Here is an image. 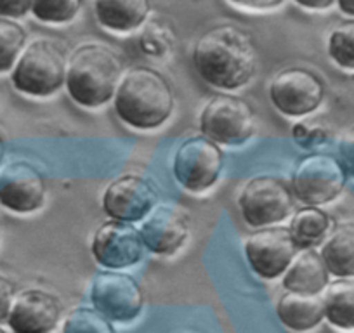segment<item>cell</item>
I'll list each match as a JSON object with an SVG mask.
<instances>
[{"label": "cell", "instance_id": "1", "mask_svg": "<svg viewBox=\"0 0 354 333\" xmlns=\"http://www.w3.org/2000/svg\"><path fill=\"white\" fill-rule=\"evenodd\" d=\"M200 77L223 91L243 87L257 68V49L250 33L234 25H219L203 33L193 50Z\"/></svg>", "mask_w": 354, "mask_h": 333}, {"label": "cell", "instance_id": "2", "mask_svg": "<svg viewBox=\"0 0 354 333\" xmlns=\"http://www.w3.org/2000/svg\"><path fill=\"white\" fill-rule=\"evenodd\" d=\"M115 110L131 127L156 129L172 115L174 93L158 71L146 66L132 68L118 82Z\"/></svg>", "mask_w": 354, "mask_h": 333}, {"label": "cell", "instance_id": "3", "mask_svg": "<svg viewBox=\"0 0 354 333\" xmlns=\"http://www.w3.org/2000/svg\"><path fill=\"white\" fill-rule=\"evenodd\" d=\"M120 73L122 61L117 53L100 44H85L68 61L64 82L75 103L97 108L117 93Z\"/></svg>", "mask_w": 354, "mask_h": 333}, {"label": "cell", "instance_id": "4", "mask_svg": "<svg viewBox=\"0 0 354 333\" xmlns=\"http://www.w3.org/2000/svg\"><path fill=\"white\" fill-rule=\"evenodd\" d=\"M66 54L50 39H37L25 47L12 71V84L23 94L46 97L66 80Z\"/></svg>", "mask_w": 354, "mask_h": 333}, {"label": "cell", "instance_id": "5", "mask_svg": "<svg viewBox=\"0 0 354 333\" xmlns=\"http://www.w3.org/2000/svg\"><path fill=\"white\" fill-rule=\"evenodd\" d=\"M241 216L252 227H264L281 222L294 209L290 188L273 175H257L241 189L238 198Z\"/></svg>", "mask_w": 354, "mask_h": 333}, {"label": "cell", "instance_id": "6", "mask_svg": "<svg viewBox=\"0 0 354 333\" xmlns=\"http://www.w3.org/2000/svg\"><path fill=\"white\" fill-rule=\"evenodd\" d=\"M200 129L216 144H243L254 134V113L240 97L219 94L200 113Z\"/></svg>", "mask_w": 354, "mask_h": 333}, {"label": "cell", "instance_id": "7", "mask_svg": "<svg viewBox=\"0 0 354 333\" xmlns=\"http://www.w3.org/2000/svg\"><path fill=\"white\" fill-rule=\"evenodd\" d=\"M342 163L330 155H309L299 162L292 178L295 196L306 205L316 207L335 200L346 186Z\"/></svg>", "mask_w": 354, "mask_h": 333}, {"label": "cell", "instance_id": "8", "mask_svg": "<svg viewBox=\"0 0 354 333\" xmlns=\"http://www.w3.org/2000/svg\"><path fill=\"white\" fill-rule=\"evenodd\" d=\"M174 175L179 184L193 193L207 191L223 171V151L205 135L189 137L174 156Z\"/></svg>", "mask_w": 354, "mask_h": 333}, {"label": "cell", "instance_id": "9", "mask_svg": "<svg viewBox=\"0 0 354 333\" xmlns=\"http://www.w3.org/2000/svg\"><path fill=\"white\" fill-rule=\"evenodd\" d=\"M94 309L110 321H131L141 312L142 290L132 276L117 271H100L91 283Z\"/></svg>", "mask_w": 354, "mask_h": 333}, {"label": "cell", "instance_id": "10", "mask_svg": "<svg viewBox=\"0 0 354 333\" xmlns=\"http://www.w3.org/2000/svg\"><path fill=\"white\" fill-rule=\"evenodd\" d=\"M271 103L283 115L302 117L322 104L325 86L316 73L306 68H287L273 78L270 86Z\"/></svg>", "mask_w": 354, "mask_h": 333}, {"label": "cell", "instance_id": "11", "mask_svg": "<svg viewBox=\"0 0 354 333\" xmlns=\"http://www.w3.org/2000/svg\"><path fill=\"white\" fill-rule=\"evenodd\" d=\"M297 250L288 227H262L245 240V256L252 269L266 280L285 274Z\"/></svg>", "mask_w": 354, "mask_h": 333}, {"label": "cell", "instance_id": "12", "mask_svg": "<svg viewBox=\"0 0 354 333\" xmlns=\"http://www.w3.org/2000/svg\"><path fill=\"white\" fill-rule=\"evenodd\" d=\"M145 250L141 233L131 222L111 219L96 231L93 256L108 269H122L139 263Z\"/></svg>", "mask_w": 354, "mask_h": 333}, {"label": "cell", "instance_id": "13", "mask_svg": "<svg viewBox=\"0 0 354 333\" xmlns=\"http://www.w3.org/2000/svg\"><path fill=\"white\" fill-rule=\"evenodd\" d=\"M156 189L141 175H122L115 179L103 195V209L111 219L136 222L155 209Z\"/></svg>", "mask_w": 354, "mask_h": 333}, {"label": "cell", "instance_id": "14", "mask_svg": "<svg viewBox=\"0 0 354 333\" xmlns=\"http://www.w3.org/2000/svg\"><path fill=\"white\" fill-rule=\"evenodd\" d=\"M46 182L35 166L26 162L9 163L0 172V203L12 212L28 213L40 209Z\"/></svg>", "mask_w": 354, "mask_h": 333}, {"label": "cell", "instance_id": "15", "mask_svg": "<svg viewBox=\"0 0 354 333\" xmlns=\"http://www.w3.org/2000/svg\"><path fill=\"white\" fill-rule=\"evenodd\" d=\"M61 305L53 294L30 288L15 297L8 323L15 333H50L59 321Z\"/></svg>", "mask_w": 354, "mask_h": 333}, {"label": "cell", "instance_id": "16", "mask_svg": "<svg viewBox=\"0 0 354 333\" xmlns=\"http://www.w3.org/2000/svg\"><path fill=\"white\" fill-rule=\"evenodd\" d=\"M142 243L156 256H170L183 247L189 233L188 216L181 207L158 205L141 227Z\"/></svg>", "mask_w": 354, "mask_h": 333}, {"label": "cell", "instance_id": "17", "mask_svg": "<svg viewBox=\"0 0 354 333\" xmlns=\"http://www.w3.org/2000/svg\"><path fill=\"white\" fill-rule=\"evenodd\" d=\"M328 274L322 254L302 248L285 271L283 287L295 294H322L328 285Z\"/></svg>", "mask_w": 354, "mask_h": 333}, {"label": "cell", "instance_id": "18", "mask_svg": "<svg viewBox=\"0 0 354 333\" xmlns=\"http://www.w3.org/2000/svg\"><path fill=\"white\" fill-rule=\"evenodd\" d=\"M277 314L287 328L295 330V332H306V330L315 328L325 318L323 295L287 292L278 301Z\"/></svg>", "mask_w": 354, "mask_h": 333}, {"label": "cell", "instance_id": "19", "mask_svg": "<svg viewBox=\"0 0 354 333\" xmlns=\"http://www.w3.org/2000/svg\"><path fill=\"white\" fill-rule=\"evenodd\" d=\"M96 18L111 32L139 28L149 15V0H96Z\"/></svg>", "mask_w": 354, "mask_h": 333}, {"label": "cell", "instance_id": "20", "mask_svg": "<svg viewBox=\"0 0 354 333\" xmlns=\"http://www.w3.org/2000/svg\"><path fill=\"white\" fill-rule=\"evenodd\" d=\"M322 257L330 274L354 276V222L337 226L322 248Z\"/></svg>", "mask_w": 354, "mask_h": 333}, {"label": "cell", "instance_id": "21", "mask_svg": "<svg viewBox=\"0 0 354 333\" xmlns=\"http://www.w3.org/2000/svg\"><path fill=\"white\" fill-rule=\"evenodd\" d=\"M325 318L342 330L354 328V278H340L326 285L323 294Z\"/></svg>", "mask_w": 354, "mask_h": 333}, {"label": "cell", "instance_id": "22", "mask_svg": "<svg viewBox=\"0 0 354 333\" xmlns=\"http://www.w3.org/2000/svg\"><path fill=\"white\" fill-rule=\"evenodd\" d=\"M330 222L332 220L323 210L316 207H306L295 213L288 229L297 247L302 250V248H313L322 243L323 238L328 234Z\"/></svg>", "mask_w": 354, "mask_h": 333}, {"label": "cell", "instance_id": "23", "mask_svg": "<svg viewBox=\"0 0 354 333\" xmlns=\"http://www.w3.org/2000/svg\"><path fill=\"white\" fill-rule=\"evenodd\" d=\"M176 35L172 28L163 21H149L146 23L141 37H139V47L145 54L153 57H165L172 53Z\"/></svg>", "mask_w": 354, "mask_h": 333}, {"label": "cell", "instance_id": "24", "mask_svg": "<svg viewBox=\"0 0 354 333\" xmlns=\"http://www.w3.org/2000/svg\"><path fill=\"white\" fill-rule=\"evenodd\" d=\"M26 33L18 23L8 18H0V73L15 66L23 46Z\"/></svg>", "mask_w": 354, "mask_h": 333}, {"label": "cell", "instance_id": "25", "mask_svg": "<svg viewBox=\"0 0 354 333\" xmlns=\"http://www.w3.org/2000/svg\"><path fill=\"white\" fill-rule=\"evenodd\" d=\"M63 333H117L106 316L91 307H77L68 314Z\"/></svg>", "mask_w": 354, "mask_h": 333}, {"label": "cell", "instance_id": "26", "mask_svg": "<svg viewBox=\"0 0 354 333\" xmlns=\"http://www.w3.org/2000/svg\"><path fill=\"white\" fill-rule=\"evenodd\" d=\"M328 54L340 68L354 70V21H344L333 28L328 39Z\"/></svg>", "mask_w": 354, "mask_h": 333}, {"label": "cell", "instance_id": "27", "mask_svg": "<svg viewBox=\"0 0 354 333\" xmlns=\"http://www.w3.org/2000/svg\"><path fill=\"white\" fill-rule=\"evenodd\" d=\"M80 8L82 0H32V12L44 23L71 21Z\"/></svg>", "mask_w": 354, "mask_h": 333}, {"label": "cell", "instance_id": "28", "mask_svg": "<svg viewBox=\"0 0 354 333\" xmlns=\"http://www.w3.org/2000/svg\"><path fill=\"white\" fill-rule=\"evenodd\" d=\"M339 158L346 174L354 178V127L344 132L339 139Z\"/></svg>", "mask_w": 354, "mask_h": 333}, {"label": "cell", "instance_id": "29", "mask_svg": "<svg viewBox=\"0 0 354 333\" xmlns=\"http://www.w3.org/2000/svg\"><path fill=\"white\" fill-rule=\"evenodd\" d=\"M32 11V0H0V18H21Z\"/></svg>", "mask_w": 354, "mask_h": 333}, {"label": "cell", "instance_id": "30", "mask_svg": "<svg viewBox=\"0 0 354 333\" xmlns=\"http://www.w3.org/2000/svg\"><path fill=\"white\" fill-rule=\"evenodd\" d=\"M12 302H15V287L8 278L0 276V321L8 319Z\"/></svg>", "mask_w": 354, "mask_h": 333}, {"label": "cell", "instance_id": "31", "mask_svg": "<svg viewBox=\"0 0 354 333\" xmlns=\"http://www.w3.org/2000/svg\"><path fill=\"white\" fill-rule=\"evenodd\" d=\"M231 2L248 9H271L274 6L281 4L283 0H231Z\"/></svg>", "mask_w": 354, "mask_h": 333}, {"label": "cell", "instance_id": "32", "mask_svg": "<svg viewBox=\"0 0 354 333\" xmlns=\"http://www.w3.org/2000/svg\"><path fill=\"white\" fill-rule=\"evenodd\" d=\"M299 6L306 9H326L335 2V0H295Z\"/></svg>", "mask_w": 354, "mask_h": 333}, {"label": "cell", "instance_id": "33", "mask_svg": "<svg viewBox=\"0 0 354 333\" xmlns=\"http://www.w3.org/2000/svg\"><path fill=\"white\" fill-rule=\"evenodd\" d=\"M337 4L344 15L354 16V0H337Z\"/></svg>", "mask_w": 354, "mask_h": 333}, {"label": "cell", "instance_id": "34", "mask_svg": "<svg viewBox=\"0 0 354 333\" xmlns=\"http://www.w3.org/2000/svg\"><path fill=\"white\" fill-rule=\"evenodd\" d=\"M4 151H6L4 141H2V137H0V163H2V158H4Z\"/></svg>", "mask_w": 354, "mask_h": 333}, {"label": "cell", "instance_id": "35", "mask_svg": "<svg viewBox=\"0 0 354 333\" xmlns=\"http://www.w3.org/2000/svg\"><path fill=\"white\" fill-rule=\"evenodd\" d=\"M0 333H4V332H2V330H0Z\"/></svg>", "mask_w": 354, "mask_h": 333}]
</instances>
